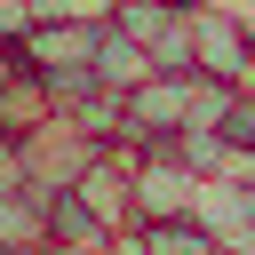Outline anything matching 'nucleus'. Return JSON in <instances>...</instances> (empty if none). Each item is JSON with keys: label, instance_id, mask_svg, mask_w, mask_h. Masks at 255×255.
Segmentation results:
<instances>
[{"label": "nucleus", "instance_id": "obj_1", "mask_svg": "<svg viewBox=\"0 0 255 255\" xmlns=\"http://www.w3.org/2000/svg\"><path fill=\"white\" fill-rule=\"evenodd\" d=\"M191 80L199 72H151V80H135L128 96H120V143H167L183 120H191Z\"/></svg>", "mask_w": 255, "mask_h": 255}, {"label": "nucleus", "instance_id": "obj_2", "mask_svg": "<svg viewBox=\"0 0 255 255\" xmlns=\"http://www.w3.org/2000/svg\"><path fill=\"white\" fill-rule=\"evenodd\" d=\"M96 151H104V143H96L88 128H72L64 112H56V120H40L32 135H16V159H24V183H32V191H72V183H80V167H88Z\"/></svg>", "mask_w": 255, "mask_h": 255}, {"label": "nucleus", "instance_id": "obj_3", "mask_svg": "<svg viewBox=\"0 0 255 255\" xmlns=\"http://www.w3.org/2000/svg\"><path fill=\"white\" fill-rule=\"evenodd\" d=\"M112 24L151 56V72H191V0H120Z\"/></svg>", "mask_w": 255, "mask_h": 255}, {"label": "nucleus", "instance_id": "obj_4", "mask_svg": "<svg viewBox=\"0 0 255 255\" xmlns=\"http://www.w3.org/2000/svg\"><path fill=\"white\" fill-rule=\"evenodd\" d=\"M135 151V143H128ZM199 199V175L167 151V143H143L135 151V223H159V215H191Z\"/></svg>", "mask_w": 255, "mask_h": 255}, {"label": "nucleus", "instance_id": "obj_5", "mask_svg": "<svg viewBox=\"0 0 255 255\" xmlns=\"http://www.w3.org/2000/svg\"><path fill=\"white\" fill-rule=\"evenodd\" d=\"M191 72H199V80H231V88L255 80V40H247L231 16L199 8V0H191Z\"/></svg>", "mask_w": 255, "mask_h": 255}, {"label": "nucleus", "instance_id": "obj_6", "mask_svg": "<svg viewBox=\"0 0 255 255\" xmlns=\"http://www.w3.org/2000/svg\"><path fill=\"white\" fill-rule=\"evenodd\" d=\"M88 80L104 88V96H128L135 80H151V56L120 32V24H104V40H96V64H88Z\"/></svg>", "mask_w": 255, "mask_h": 255}, {"label": "nucleus", "instance_id": "obj_7", "mask_svg": "<svg viewBox=\"0 0 255 255\" xmlns=\"http://www.w3.org/2000/svg\"><path fill=\"white\" fill-rule=\"evenodd\" d=\"M32 24H112L120 0H24Z\"/></svg>", "mask_w": 255, "mask_h": 255}, {"label": "nucleus", "instance_id": "obj_8", "mask_svg": "<svg viewBox=\"0 0 255 255\" xmlns=\"http://www.w3.org/2000/svg\"><path fill=\"white\" fill-rule=\"evenodd\" d=\"M24 32H32V8L24 0H0V48H16Z\"/></svg>", "mask_w": 255, "mask_h": 255}, {"label": "nucleus", "instance_id": "obj_9", "mask_svg": "<svg viewBox=\"0 0 255 255\" xmlns=\"http://www.w3.org/2000/svg\"><path fill=\"white\" fill-rule=\"evenodd\" d=\"M8 72H24V56H16V48H0V80H8Z\"/></svg>", "mask_w": 255, "mask_h": 255}]
</instances>
